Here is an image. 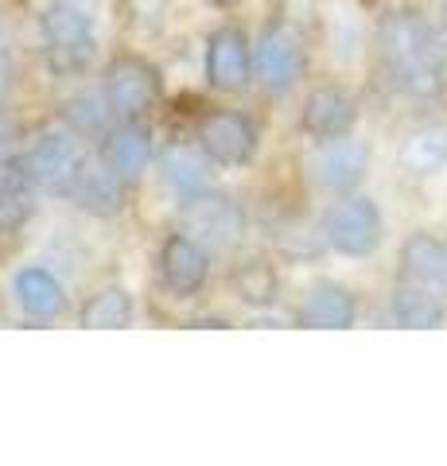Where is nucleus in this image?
I'll return each instance as SVG.
<instances>
[{
  "label": "nucleus",
  "mask_w": 447,
  "mask_h": 466,
  "mask_svg": "<svg viewBox=\"0 0 447 466\" xmlns=\"http://www.w3.org/2000/svg\"><path fill=\"white\" fill-rule=\"evenodd\" d=\"M160 90H164L160 70L152 63H144V58L125 55V58H113L106 66L102 94L121 121H140V116L160 101Z\"/></svg>",
  "instance_id": "3"
},
{
  "label": "nucleus",
  "mask_w": 447,
  "mask_h": 466,
  "mask_svg": "<svg viewBox=\"0 0 447 466\" xmlns=\"http://www.w3.org/2000/svg\"><path fill=\"white\" fill-rule=\"evenodd\" d=\"M354 121H358V101L342 86H320V90H311L304 101V113H300L304 133L315 140L346 137L354 128Z\"/></svg>",
  "instance_id": "9"
},
{
  "label": "nucleus",
  "mask_w": 447,
  "mask_h": 466,
  "mask_svg": "<svg viewBox=\"0 0 447 466\" xmlns=\"http://www.w3.org/2000/svg\"><path fill=\"white\" fill-rule=\"evenodd\" d=\"M36 210V179L24 159H0V233L20 229Z\"/></svg>",
  "instance_id": "15"
},
{
  "label": "nucleus",
  "mask_w": 447,
  "mask_h": 466,
  "mask_svg": "<svg viewBox=\"0 0 447 466\" xmlns=\"http://www.w3.org/2000/svg\"><path fill=\"white\" fill-rule=\"evenodd\" d=\"M323 233L335 253L366 257L381 245V214L373 207V198H342L339 207L327 214Z\"/></svg>",
  "instance_id": "6"
},
{
  "label": "nucleus",
  "mask_w": 447,
  "mask_h": 466,
  "mask_svg": "<svg viewBox=\"0 0 447 466\" xmlns=\"http://www.w3.org/2000/svg\"><path fill=\"white\" fill-rule=\"evenodd\" d=\"M102 159L121 175L144 171L152 159V128L140 121H121L117 128H109L102 140Z\"/></svg>",
  "instance_id": "16"
},
{
  "label": "nucleus",
  "mask_w": 447,
  "mask_h": 466,
  "mask_svg": "<svg viewBox=\"0 0 447 466\" xmlns=\"http://www.w3.org/2000/svg\"><path fill=\"white\" fill-rule=\"evenodd\" d=\"M354 296L342 284H315L308 291L304 308H300V323L315 330H342L354 323Z\"/></svg>",
  "instance_id": "18"
},
{
  "label": "nucleus",
  "mask_w": 447,
  "mask_h": 466,
  "mask_svg": "<svg viewBox=\"0 0 447 466\" xmlns=\"http://www.w3.org/2000/svg\"><path fill=\"white\" fill-rule=\"evenodd\" d=\"M12 291H16V303L27 311V315H36V319H51V315H59L66 308V291L63 284L55 280L51 272H43V268H24L16 272V280H12Z\"/></svg>",
  "instance_id": "19"
},
{
  "label": "nucleus",
  "mask_w": 447,
  "mask_h": 466,
  "mask_svg": "<svg viewBox=\"0 0 447 466\" xmlns=\"http://www.w3.org/2000/svg\"><path fill=\"white\" fill-rule=\"evenodd\" d=\"M195 133H198V144L207 148V156L214 159V164H222V167L249 164V159L257 156V144H261L257 125L245 113H234V109L203 113Z\"/></svg>",
  "instance_id": "5"
},
{
  "label": "nucleus",
  "mask_w": 447,
  "mask_h": 466,
  "mask_svg": "<svg viewBox=\"0 0 447 466\" xmlns=\"http://www.w3.org/2000/svg\"><path fill=\"white\" fill-rule=\"evenodd\" d=\"M238 291L245 303H253V308H265V303L277 299V272L269 265H245L238 272Z\"/></svg>",
  "instance_id": "24"
},
{
  "label": "nucleus",
  "mask_w": 447,
  "mask_h": 466,
  "mask_svg": "<svg viewBox=\"0 0 447 466\" xmlns=\"http://www.w3.org/2000/svg\"><path fill=\"white\" fill-rule=\"evenodd\" d=\"M253 51L241 27H222L207 39V82L222 94H238L249 86Z\"/></svg>",
  "instance_id": "8"
},
{
  "label": "nucleus",
  "mask_w": 447,
  "mask_h": 466,
  "mask_svg": "<svg viewBox=\"0 0 447 466\" xmlns=\"http://www.w3.org/2000/svg\"><path fill=\"white\" fill-rule=\"evenodd\" d=\"M113 116L117 113H113L106 94H78V97L66 101V121L75 125L82 137H106Z\"/></svg>",
  "instance_id": "23"
},
{
  "label": "nucleus",
  "mask_w": 447,
  "mask_h": 466,
  "mask_svg": "<svg viewBox=\"0 0 447 466\" xmlns=\"http://www.w3.org/2000/svg\"><path fill=\"white\" fill-rule=\"evenodd\" d=\"M27 171H32L36 187H43L47 195H63L70 198L75 187L82 179V167H86V156L75 140H66L63 133H43L32 148L24 156Z\"/></svg>",
  "instance_id": "4"
},
{
  "label": "nucleus",
  "mask_w": 447,
  "mask_h": 466,
  "mask_svg": "<svg viewBox=\"0 0 447 466\" xmlns=\"http://www.w3.org/2000/svg\"><path fill=\"white\" fill-rule=\"evenodd\" d=\"M164 0H128V16H156Z\"/></svg>",
  "instance_id": "25"
},
{
  "label": "nucleus",
  "mask_w": 447,
  "mask_h": 466,
  "mask_svg": "<svg viewBox=\"0 0 447 466\" xmlns=\"http://www.w3.org/2000/svg\"><path fill=\"white\" fill-rule=\"evenodd\" d=\"M8 82H12V66H8V58H5V51H0V94L8 90Z\"/></svg>",
  "instance_id": "26"
},
{
  "label": "nucleus",
  "mask_w": 447,
  "mask_h": 466,
  "mask_svg": "<svg viewBox=\"0 0 447 466\" xmlns=\"http://www.w3.org/2000/svg\"><path fill=\"white\" fill-rule=\"evenodd\" d=\"M39 35H43V55L55 75H82L94 63L97 35H94V16L70 0H59L39 16Z\"/></svg>",
  "instance_id": "2"
},
{
  "label": "nucleus",
  "mask_w": 447,
  "mask_h": 466,
  "mask_svg": "<svg viewBox=\"0 0 447 466\" xmlns=\"http://www.w3.org/2000/svg\"><path fill=\"white\" fill-rule=\"evenodd\" d=\"M253 75L272 94L292 90L296 78L304 75V47L288 27H269L253 47Z\"/></svg>",
  "instance_id": "7"
},
{
  "label": "nucleus",
  "mask_w": 447,
  "mask_h": 466,
  "mask_svg": "<svg viewBox=\"0 0 447 466\" xmlns=\"http://www.w3.org/2000/svg\"><path fill=\"white\" fill-rule=\"evenodd\" d=\"M78 202L82 210H90L97 218H109V214H117L125 207V187H121V171H113L106 159L102 164H90L86 159V167H82V179L75 187V195H70Z\"/></svg>",
  "instance_id": "17"
},
{
  "label": "nucleus",
  "mask_w": 447,
  "mask_h": 466,
  "mask_svg": "<svg viewBox=\"0 0 447 466\" xmlns=\"http://www.w3.org/2000/svg\"><path fill=\"white\" fill-rule=\"evenodd\" d=\"M207 268H210L207 249L195 238H187V233H171V238L164 241V249H160V276H164V284H168L171 296L187 299V296H195V291H203Z\"/></svg>",
  "instance_id": "10"
},
{
  "label": "nucleus",
  "mask_w": 447,
  "mask_h": 466,
  "mask_svg": "<svg viewBox=\"0 0 447 466\" xmlns=\"http://www.w3.org/2000/svg\"><path fill=\"white\" fill-rule=\"evenodd\" d=\"M187 226L203 233L210 245H234L245 229V214L229 195H191L187 198Z\"/></svg>",
  "instance_id": "12"
},
{
  "label": "nucleus",
  "mask_w": 447,
  "mask_h": 466,
  "mask_svg": "<svg viewBox=\"0 0 447 466\" xmlns=\"http://www.w3.org/2000/svg\"><path fill=\"white\" fill-rule=\"evenodd\" d=\"M311 167H315V179H320L327 191H350V187L362 183V175L370 167V148L350 137L323 140V148Z\"/></svg>",
  "instance_id": "13"
},
{
  "label": "nucleus",
  "mask_w": 447,
  "mask_h": 466,
  "mask_svg": "<svg viewBox=\"0 0 447 466\" xmlns=\"http://www.w3.org/2000/svg\"><path fill=\"white\" fill-rule=\"evenodd\" d=\"M401 280L432 291L447 303V241L432 233H416L401 249Z\"/></svg>",
  "instance_id": "11"
},
{
  "label": "nucleus",
  "mask_w": 447,
  "mask_h": 466,
  "mask_svg": "<svg viewBox=\"0 0 447 466\" xmlns=\"http://www.w3.org/2000/svg\"><path fill=\"white\" fill-rule=\"evenodd\" d=\"M207 5H218V8H229V5H238V0H207Z\"/></svg>",
  "instance_id": "27"
},
{
  "label": "nucleus",
  "mask_w": 447,
  "mask_h": 466,
  "mask_svg": "<svg viewBox=\"0 0 447 466\" xmlns=\"http://www.w3.org/2000/svg\"><path fill=\"white\" fill-rule=\"evenodd\" d=\"M128 323H133V296L125 288H102L82 308V327L90 330H117Z\"/></svg>",
  "instance_id": "21"
},
{
  "label": "nucleus",
  "mask_w": 447,
  "mask_h": 466,
  "mask_svg": "<svg viewBox=\"0 0 447 466\" xmlns=\"http://www.w3.org/2000/svg\"><path fill=\"white\" fill-rule=\"evenodd\" d=\"M378 51L385 78L397 94L432 101L443 90L447 58L440 47V32L432 27L421 12H389L378 24Z\"/></svg>",
  "instance_id": "1"
},
{
  "label": "nucleus",
  "mask_w": 447,
  "mask_h": 466,
  "mask_svg": "<svg viewBox=\"0 0 447 466\" xmlns=\"http://www.w3.org/2000/svg\"><path fill=\"white\" fill-rule=\"evenodd\" d=\"M401 164L416 175H432L447 167V125H436V128H421L412 133L409 144L401 148Z\"/></svg>",
  "instance_id": "22"
},
{
  "label": "nucleus",
  "mask_w": 447,
  "mask_h": 466,
  "mask_svg": "<svg viewBox=\"0 0 447 466\" xmlns=\"http://www.w3.org/2000/svg\"><path fill=\"white\" fill-rule=\"evenodd\" d=\"M160 175L176 195L191 198V195H203L210 187L214 159L207 156L203 144H198V148H191V144H171V148L160 156Z\"/></svg>",
  "instance_id": "14"
},
{
  "label": "nucleus",
  "mask_w": 447,
  "mask_h": 466,
  "mask_svg": "<svg viewBox=\"0 0 447 466\" xmlns=\"http://www.w3.org/2000/svg\"><path fill=\"white\" fill-rule=\"evenodd\" d=\"M0 144H5V125H0Z\"/></svg>",
  "instance_id": "28"
},
{
  "label": "nucleus",
  "mask_w": 447,
  "mask_h": 466,
  "mask_svg": "<svg viewBox=\"0 0 447 466\" xmlns=\"http://www.w3.org/2000/svg\"><path fill=\"white\" fill-rule=\"evenodd\" d=\"M393 319L401 327L428 330V327H440L447 319V303L440 296H432V291H424V288L401 280V288L393 291Z\"/></svg>",
  "instance_id": "20"
}]
</instances>
